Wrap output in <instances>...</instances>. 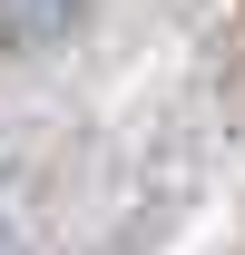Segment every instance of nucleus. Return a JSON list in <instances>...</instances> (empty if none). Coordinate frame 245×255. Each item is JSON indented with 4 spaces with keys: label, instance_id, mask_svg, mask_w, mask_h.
<instances>
[{
    "label": "nucleus",
    "instance_id": "1",
    "mask_svg": "<svg viewBox=\"0 0 245 255\" xmlns=\"http://www.w3.org/2000/svg\"><path fill=\"white\" fill-rule=\"evenodd\" d=\"M0 20L20 39H39V30H59V20H79V0H0Z\"/></svg>",
    "mask_w": 245,
    "mask_h": 255
}]
</instances>
